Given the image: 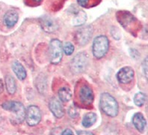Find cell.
Here are the masks:
<instances>
[{
	"mask_svg": "<svg viewBox=\"0 0 148 135\" xmlns=\"http://www.w3.org/2000/svg\"><path fill=\"white\" fill-rule=\"evenodd\" d=\"M99 105L102 110L108 117H114L118 114L119 107L117 102L112 95L108 93H104L101 95Z\"/></svg>",
	"mask_w": 148,
	"mask_h": 135,
	"instance_id": "1",
	"label": "cell"
},
{
	"mask_svg": "<svg viewBox=\"0 0 148 135\" xmlns=\"http://www.w3.org/2000/svg\"><path fill=\"white\" fill-rule=\"evenodd\" d=\"M109 48V41L107 37L104 35L98 36L94 39L92 50L94 57L97 59L103 58L108 52Z\"/></svg>",
	"mask_w": 148,
	"mask_h": 135,
	"instance_id": "2",
	"label": "cell"
},
{
	"mask_svg": "<svg viewBox=\"0 0 148 135\" xmlns=\"http://www.w3.org/2000/svg\"><path fill=\"white\" fill-rule=\"evenodd\" d=\"M2 108L6 110L14 113V121L16 123H21L25 118V109L24 105L19 102H6L2 104Z\"/></svg>",
	"mask_w": 148,
	"mask_h": 135,
	"instance_id": "3",
	"label": "cell"
},
{
	"mask_svg": "<svg viewBox=\"0 0 148 135\" xmlns=\"http://www.w3.org/2000/svg\"><path fill=\"white\" fill-rule=\"evenodd\" d=\"M88 56L85 52H79L72 59L71 63V69L75 74H79L86 70L88 66Z\"/></svg>",
	"mask_w": 148,
	"mask_h": 135,
	"instance_id": "4",
	"label": "cell"
},
{
	"mask_svg": "<svg viewBox=\"0 0 148 135\" xmlns=\"http://www.w3.org/2000/svg\"><path fill=\"white\" fill-rule=\"evenodd\" d=\"M49 58L53 64H58L62 59V43L58 39H53L49 43Z\"/></svg>",
	"mask_w": 148,
	"mask_h": 135,
	"instance_id": "5",
	"label": "cell"
},
{
	"mask_svg": "<svg viewBox=\"0 0 148 135\" xmlns=\"http://www.w3.org/2000/svg\"><path fill=\"white\" fill-rule=\"evenodd\" d=\"M25 119L29 126H35L41 120L40 108L35 105H30L25 112Z\"/></svg>",
	"mask_w": 148,
	"mask_h": 135,
	"instance_id": "6",
	"label": "cell"
},
{
	"mask_svg": "<svg viewBox=\"0 0 148 135\" xmlns=\"http://www.w3.org/2000/svg\"><path fill=\"white\" fill-rule=\"evenodd\" d=\"M92 28L90 26L81 28L76 33V38L78 43H79L80 45L82 46L87 44L92 37Z\"/></svg>",
	"mask_w": 148,
	"mask_h": 135,
	"instance_id": "7",
	"label": "cell"
},
{
	"mask_svg": "<svg viewBox=\"0 0 148 135\" xmlns=\"http://www.w3.org/2000/svg\"><path fill=\"white\" fill-rule=\"evenodd\" d=\"M135 72L132 68L125 67L121 68L117 73V78L122 84H128L133 79Z\"/></svg>",
	"mask_w": 148,
	"mask_h": 135,
	"instance_id": "8",
	"label": "cell"
},
{
	"mask_svg": "<svg viewBox=\"0 0 148 135\" xmlns=\"http://www.w3.org/2000/svg\"><path fill=\"white\" fill-rule=\"evenodd\" d=\"M40 25L44 31L47 33H53L58 29L57 22L50 16H44L40 20Z\"/></svg>",
	"mask_w": 148,
	"mask_h": 135,
	"instance_id": "9",
	"label": "cell"
},
{
	"mask_svg": "<svg viewBox=\"0 0 148 135\" xmlns=\"http://www.w3.org/2000/svg\"><path fill=\"white\" fill-rule=\"evenodd\" d=\"M49 108L53 115L57 118H62L64 115V108L59 100L53 98L49 103Z\"/></svg>",
	"mask_w": 148,
	"mask_h": 135,
	"instance_id": "10",
	"label": "cell"
},
{
	"mask_svg": "<svg viewBox=\"0 0 148 135\" xmlns=\"http://www.w3.org/2000/svg\"><path fill=\"white\" fill-rule=\"evenodd\" d=\"M79 99L84 104H90L94 101V93L89 86L85 85L80 89Z\"/></svg>",
	"mask_w": 148,
	"mask_h": 135,
	"instance_id": "11",
	"label": "cell"
},
{
	"mask_svg": "<svg viewBox=\"0 0 148 135\" xmlns=\"http://www.w3.org/2000/svg\"><path fill=\"white\" fill-rule=\"evenodd\" d=\"M18 14L14 10H10L4 16V23L8 27H13L18 21Z\"/></svg>",
	"mask_w": 148,
	"mask_h": 135,
	"instance_id": "12",
	"label": "cell"
},
{
	"mask_svg": "<svg viewBox=\"0 0 148 135\" xmlns=\"http://www.w3.org/2000/svg\"><path fill=\"white\" fill-rule=\"evenodd\" d=\"M132 123L136 129L139 132H144L146 127L147 122L145 117L141 113H137L132 117Z\"/></svg>",
	"mask_w": 148,
	"mask_h": 135,
	"instance_id": "13",
	"label": "cell"
},
{
	"mask_svg": "<svg viewBox=\"0 0 148 135\" xmlns=\"http://www.w3.org/2000/svg\"><path fill=\"white\" fill-rule=\"evenodd\" d=\"M12 70L20 80H24L26 78V70L19 61H14L12 63Z\"/></svg>",
	"mask_w": 148,
	"mask_h": 135,
	"instance_id": "14",
	"label": "cell"
},
{
	"mask_svg": "<svg viewBox=\"0 0 148 135\" xmlns=\"http://www.w3.org/2000/svg\"><path fill=\"white\" fill-rule=\"evenodd\" d=\"M97 114L93 112L88 113L84 116L83 119H82V125L85 128H90V126H92L95 123V122L97 121Z\"/></svg>",
	"mask_w": 148,
	"mask_h": 135,
	"instance_id": "15",
	"label": "cell"
},
{
	"mask_svg": "<svg viewBox=\"0 0 148 135\" xmlns=\"http://www.w3.org/2000/svg\"><path fill=\"white\" fill-rule=\"evenodd\" d=\"M58 97L61 101L64 102H67L72 98V92L71 89L67 87H63L58 90Z\"/></svg>",
	"mask_w": 148,
	"mask_h": 135,
	"instance_id": "16",
	"label": "cell"
},
{
	"mask_svg": "<svg viewBox=\"0 0 148 135\" xmlns=\"http://www.w3.org/2000/svg\"><path fill=\"white\" fill-rule=\"evenodd\" d=\"M5 85L7 91L8 92V93L11 94V95L14 94L16 90V85L14 78L11 75H8V76H6Z\"/></svg>",
	"mask_w": 148,
	"mask_h": 135,
	"instance_id": "17",
	"label": "cell"
},
{
	"mask_svg": "<svg viewBox=\"0 0 148 135\" xmlns=\"http://www.w3.org/2000/svg\"><path fill=\"white\" fill-rule=\"evenodd\" d=\"M87 20L86 14L84 11H79V12L75 15L73 20V24L76 26L83 25Z\"/></svg>",
	"mask_w": 148,
	"mask_h": 135,
	"instance_id": "18",
	"label": "cell"
},
{
	"mask_svg": "<svg viewBox=\"0 0 148 135\" xmlns=\"http://www.w3.org/2000/svg\"><path fill=\"white\" fill-rule=\"evenodd\" d=\"M147 101V95L144 93H138L135 95L134 97V102L138 107L143 106Z\"/></svg>",
	"mask_w": 148,
	"mask_h": 135,
	"instance_id": "19",
	"label": "cell"
},
{
	"mask_svg": "<svg viewBox=\"0 0 148 135\" xmlns=\"http://www.w3.org/2000/svg\"><path fill=\"white\" fill-rule=\"evenodd\" d=\"M63 50L65 55H71L73 54L74 51V46L72 43L70 42H66L63 46Z\"/></svg>",
	"mask_w": 148,
	"mask_h": 135,
	"instance_id": "20",
	"label": "cell"
},
{
	"mask_svg": "<svg viewBox=\"0 0 148 135\" xmlns=\"http://www.w3.org/2000/svg\"><path fill=\"white\" fill-rule=\"evenodd\" d=\"M68 114L72 118H76L79 115V110H78L77 108H76L74 104H72V105L69 108Z\"/></svg>",
	"mask_w": 148,
	"mask_h": 135,
	"instance_id": "21",
	"label": "cell"
},
{
	"mask_svg": "<svg viewBox=\"0 0 148 135\" xmlns=\"http://www.w3.org/2000/svg\"><path fill=\"white\" fill-rule=\"evenodd\" d=\"M143 67H144V73H145L146 78H147V58L145 60L144 64H143Z\"/></svg>",
	"mask_w": 148,
	"mask_h": 135,
	"instance_id": "22",
	"label": "cell"
},
{
	"mask_svg": "<svg viewBox=\"0 0 148 135\" xmlns=\"http://www.w3.org/2000/svg\"><path fill=\"white\" fill-rule=\"evenodd\" d=\"M77 2L80 6H82V7H85L88 4L89 0H77Z\"/></svg>",
	"mask_w": 148,
	"mask_h": 135,
	"instance_id": "23",
	"label": "cell"
},
{
	"mask_svg": "<svg viewBox=\"0 0 148 135\" xmlns=\"http://www.w3.org/2000/svg\"><path fill=\"white\" fill-rule=\"evenodd\" d=\"M62 134H73V132L71 131V129H65L63 132H62Z\"/></svg>",
	"mask_w": 148,
	"mask_h": 135,
	"instance_id": "24",
	"label": "cell"
},
{
	"mask_svg": "<svg viewBox=\"0 0 148 135\" xmlns=\"http://www.w3.org/2000/svg\"><path fill=\"white\" fill-rule=\"evenodd\" d=\"M77 134H90L92 135L93 133L89 132H85V131H80V132H77Z\"/></svg>",
	"mask_w": 148,
	"mask_h": 135,
	"instance_id": "25",
	"label": "cell"
},
{
	"mask_svg": "<svg viewBox=\"0 0 148 135\" xmlns=\"http://www.w3.org/2000/svg\"><path fill=\"white\" fill-rule=\"evenodd\" d=\"M34 1H35V2H41L42 0H34Z\"/></svg>",
	"mask_w": 148,
	"mask_h": 135,
	"instance_id": "26",
	"label": "cell"
}]
</instances>
